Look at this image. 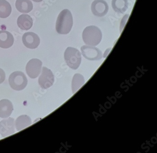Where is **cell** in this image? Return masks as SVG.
<instances>
[{"label": "cell", "mask_w": 157, "mask_h": 153, "mask_svg": "<svg viewBox=\"0 0 157 153\" xmlns=\"http://www.w3.org/2000/svg\"><path fill=\"white\" fill-rule=\"evenodd\" d=\"M13 110V106L11 101L3 99L0 101V118H6L11 115Z\"/></svg>", "instance_id": "obj_12"}, {"label": "cell", "mask_w": 157, "mask_h": 153, "mask_svg": "<svg viewBox=\"0 0 157 153\" xmlns=\"http://www.w3.org/2000/svg\"><path fill=\"white\" fill-rule=\"evenodd\" d=\"M10 87L16 91H21L26 88L28 84V79L26 75L21 71L12 73L9 79Z\"/></svg>", "instance_id": "obj_4"}, {"label": "cell", "mask_w": 157, "mask_h": 153, "mask_svg": "<svg viewBox=\"0 0 157 153\" xmlns=\"http://www.w3.org/2000/svg\"><path fill=\"white\" fill-rule=\"evenodd\" d=\"M5 73L2 69H0V84H2L5 79Z\"/></svg>", "instance_id": "obj_19"}, {"label": "cell", "mask_w": 157, "mask_h": 153, "mask_svg": "<svg viewBox=\"0 0 157 153\" xmlns=\"http://www.w3.org/2000/svg\"><path fill=\"white\" fill-rule=\"evenodd\" d=\"M42 66L41 60L37 58L31 59L26 65V72L31 78H36L41 72Z\"/></svg>", "instance_id": "obj_7"}, {"label": "cell", "mask_w": 157, "mask_h": 153, "mask_svg": "<svg viewBox=\"0 0 157 153\" xmlns=\"http://www.w3.org/2000/svg\"><path fill=\"white\" fill-rule=\"evenodd\" d=\"M15 132L14 119L10 118L0 122V134L2 137H6Z\"/></svg>", "instance_id": "obj_9"}, {"label": "cell", "mask_w": 157, "mask_h": 153, "mask_svg": "<svg viewBox=\"0 0 157 153\" xmlns=\"http://www.w3.org/2000/svg\"><path fill=\"white\" fill-rule=\"evenodd\" d=\"M82 37L83 41L86 45L97 46L102 39V33L98 27L94 26H89L84 29Z\"/></svg>", "instance_id": "obj_2"}, {"label": "cell", "mask_w": 157, "mask_h": 153, "mask_svg": "<svg viewBox=\"0 0 157 153\" xmlns=\"http://www.w3.org/2000/svg\"><path fill=\"white\" fill-rule=\"evenodd\" d=\"M11 5L6 0H0V17L7 18L11 14Z\"/></svg>", "instance_id": "obj_18"}, {"label": "cell", "mask_w": 157, "mask_h": 153, "mask_svg": "<svg viewBox=\"0 0 157 153\" xmlns=\"http://www.w3.org/2000/svg\"><path fill=\"white\" fill-rule=\"evenodd\" d=\"M24 45L29 49H34L37 48L40 44V40L38 35L33 32L25 33L22 36Z\"/></svg>", "instance_id": "obj_8"}, {"label": "cell", "mask_w": 157, "mask_h": 153, "mask_svg": "<svg viewBox=\"0 0 157 153\" xmlns=\"http://www.w3.org/2000/svg\"><path fill=\"white\" fill-rule=\"evenodd\" d=\"M31 124L32 121L29 116L27 115H21L16 121V128L17 131H21L25 128L30 125Z\"/></svg>", "instance_id": "obj_15"}, {"label": "cell", "mask_w": 157, "mask_h": 153, "mask_svg": "<svg viewBox=\"0 0 157 153\" xmlns=\"http://www.w3.org/2000/svg\"><path fill=\"white\" fill-rule=\"evenodd\" d=\"M54 82V76L51 70L47 67H44L42 73L39 77L38 83L43 89H47L51 87Z\"/></svg>", "instance_id": "obj_5"}, {"label": "cell", "mask_w": 157, "mask_h": 153, "mask_svg": "<svg viewBox=\"0 0 157 153\" xmlns=\"http://www.w3.org/2000/svg\"><path fill=\"white\" fill-rule=\"evenodd\" d=\"M16 8L21 13H28L33 9V3L30 0H17Z\"/></svg>", "instance_id": "obj_14"}, {"label": "cell", "mask_w": 157, "mask_h": 153, "mask_svg": "<svg viewBox=\"0 0 157 153\" xmlns=\"http://www.w3.org/2000/svg\"><path fill=\"white\" fill-rule=\"evenodd\" d=\"M14 37L11 33L5 30L0 31V47L3 49L10 48L13 44Z\"/></svg>", "instance_id": "obj_11"}, {"label": "cell", "mask_w": 157, "mask_h": 153, "mask_svg": "<svg viewBox=\"0 0 157 153\" xmlns=\"http://www.w3.org/2000/svg\"><path fill=\"white\" fill-rule=\"evenodd\" d=\"M32 1L35 2H42L43 0H32Z\"/></svg>", "instance_id": "obj_20"}, {"label": "cell", "mask_w": 157, "mask_h": 153, "mask_svg": "<svg viewBox=\"0 0 157 153\" xmlns=\"http://www.w3.org/2000/svg\"><path fill=\"white\" fill-rule=\"evenodd\" d=\"M82 54L86 58L90 60H99L102 58V52L96 47L84 45L81 48Z\"/></svg>", "instance_id": "obj_6"}, {"label": "cell", "mask_w": 157, "mask_h": 153, "mask_svg": "<svg viewBox=\"0 0 157 153\" xmlns=\"http://www.w3.org/2000/svg\"><path fill=\"white\" fill-rule=\"evenodd\" d=\"M73 24L72 15L71 11L65 9L61 11L56 24V31L58 34L66 35L70 33Z\"/></svg>", "instance_id": "obj_1"}, {"label": "cell", "mask_w": 157, "mask_h": 153, "mask_svg": "<svg viewBox=\"0 0 157 153\" xmlns=\"http://www.w3.org/2000/svg\"><path fill=\"white\" fill-rule=\"evenodd\" d=\"M91 9L94 15L101 17L107 13L109 6L104 0H95L92 3Z\"/></svg>", "instance_id": "obj_10"}, {"label": "cell", "mask_w": 157, "mask_h": 153, "mask_svg": "<svg viewBox=\"0 0 157 153\" xmlns=\"http://www.w3.org/2000/svg\"><path fill=\"white\" fill-rule=\"evenodd\" d=\"M33 21L32 17L28 14L20 16L17 20V26L21 29L27 31L33 26Z\"/></svg>", "instance_id": "obj_13"}, {"label": "cell", "mask_w": 157, "mask_h": 153, "mask_svg": "<svg viewBox=\"0 0 157 153\" xmlns=\"http://www.w3.org/2000/svg\"><path fill=\"white\" fill-rule=\"evenodd\" d=\"M64 59L67 64L70 68L76 70L81 63V54L78 49L68 47L64 52Z\"/></svg>", "instance_id": "obj_3"}, {"label": "cell", "mask_w": 157, "mask_h": 153, "mask_svg": "<svg viewBox=\"0 0 157 153\" xmlns=\"http://www.w3.org/2000/svg\"><path fill=\"white\" fill-rule=\"evenodd\" d=\"M84 77L79 73H76L74 76L72 82V91L73 94L78 91L85 84Z\"/></svg>", "instance_id": "obj_17"}, {"label": "cell", "mask_w": 157, "mask_h": 153, "mask_svg": "<svg viewBox=\"0 0 157 153\" xmlns=\"http://www.w3.org/2000/svg\"><path fill=\"white\" fill-rule=\"evenodd\" d=\"M128 6V0H112V7L115 12L123 13L127 10Z\"/></svg>", "instance_id": "obj_16"}]
</instances>
